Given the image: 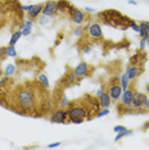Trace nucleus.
<instances>
[{"mask_svg": "<svg viewBox=\"0 0 149 150\" xmlns=\"http://www.w3.org/2000/svg\"><path fill=\"white\" fill-rule=\"evenodd\" d=\"M48 88L44 87L39 81L35 82H26L18 86L13 94L12 110L23 115L37 117L36 112H41L45 114V103H50V99L46 94Z\"/></svg>", "mask_w": 149, "mask_h": 150, "instance_id": "f257e3e1", "label": "nucleus"}, {"mask_svg": "<svg viewBox=\"0 0 149 150\" xmlns=\"http://www.w3.org/2000/svg\"><path fill=\"white\" fill-rule=\"evenodd\" d=\"M96 16L104 25L111 26V27H113V28H120V30L130 28L131 23L135 22L130 17L123 16L121 12L114 11V9H108V11L99 12Z\"/></svg>", "mask_w": 149, "mask_h": 150, "instance_id": "f03ea898", "label": "nucleus"}, {"mask_svg": "<svg viewBox=\"0 0 149 150\" xmlns=\"http://www.w3.org/2000/svg\"><path fill=\"white\" fill-rule=\"evenodd\" d=\"M67 113H68V121L71 123L80 125L85 119L89 121V109H87L85 95L81 99H77L74 101H70L68 107H67Z\"/></svg>", "mask_w": 149, "mask_h": 150, "instance_id": "7ed1b4c3", "label": "nucleus"}, {"mask_svg": "<svg viewBox=\"0 0 149 150\" xmlns=\"http://www.w3.org/2000/svg\"><path fill=\"white\" fill-rule=\"evenodd\" d=\"M50 122L52 123H68V113H67V108L59 107L58 109L52 113L50 115Z\"/></svg>", "mask_w": 149, "mask_h": 150, "instance_id": "20e7f679", "label": "nucleus"}, {"mask_svg": "<svg viewBox=\"0 0 149 150\" xmlns=\"http://www.w3.org/2000/svg\"><path fill=\"white\" fill-rule=\"evenodd\" d=\"M93 69H94V67H91L89 63L80 62L73 68V72L77 76V78H84V77H89L91 72H93Z\"/></svg>", "mask_w": 149, "mask_h": 150, "instance_id": "39448f33", "label": "nucleus"}, {"mask_svg": "<svg viewBox=\"0 0 149 150\" xmlns=\"http://www.w3.org/2000/svg\"><path fill=\"white\" fill-rule=\"evenodd\" d=\"M71 18V21H72L74 25H82L84 21L86 19V16H85V13H84L81 9L79 8H76V6H73V5H71V8H70V11H68V14H67Z\"/></svg>", "mask_w": 149, "mask_h": 150, "instance_id": "423d86ee", "label": "nucleus"}, {"mask_svg": "<svg viewBox=\"0 0 149 150\" xmlns=\"http://www.w3.org/2000/svg\"><path fill=\"white\" fill-rule=\"evenodd\" d=\"M77 81H80V78H77V76L74 74L73 69H72V71H68V72H67L62 78H60V81L58 82V85L62 87V90H63V88H67V87L73 86V85L76 83Z\"/></svg>", "mask_w": 149, "mask_h": 150, "instance_id": "0eeeda50", "label": "nucleus"}, {"mask_svg": "<svg viewBox=\"0 0 149 150\" xmlns=\"http://www.w3.org/2000/svg\"><path fill=\"white\" fill-rule=\"evenodd\" d=\"M145 100H147V95L135 90L133 103H131V107H133V109L135 110V113H138V110H144Z\"/></svg>", "mask_w": 149, "mask_h": 150, "instance_id": "6e6552de", "label": "nucleus"}, {"mask_svg": "<svg viewBox=\"0 0 149 150\" xmlns=\"http://www.w3.org/2000/svg\"><path fill=\"white\" fill-rule=\"evenodd\" d=\"M117 80H118L117 77H116V78H112V82H111V85H109V88H108V93H109L112 100H114V101L120 100L121 95H122V93H123L122 86H121L120 83L116 82Z\"/></svg>", "mask_w": 149, "mask_h": 150, "instance_id": "1a4fd4ad", "label": "nucleus"}, {"mask_svg": "<svg viewBox=\"0 0 149 150\" xmlns=\"http://www.w3.org/2000/svg\"><path fill=\"white\" fill-rule=\"evenodd\" d=\"M87 33H89V36L94 40L103 39V30H101L99 23H96V22H93L87 26Z\"/></svg>", "mask_w": 149, "mask_h": 150, "instance_id": "9d476101", "label": "nucleus"}, {"mask_svg": "<svg viewBox=\"0 0 149 150\" xmlns=\"http://www.w3.org/2000/svg\"><path fill=\"white\" fill-rule=\"evenodd\" d=\"M134 86H128V88H126V90H123L122 95H121V100L120 103L126 105V107H131V103H133V99H134Z\"/></svg>", "mask_w": 149, "mask_h": 150, "instance_id": "9b49d317", "label": "nucleus"}, {"mask_svg": "<svg viewBox=\"0 0 149 150\" xmlns=\"http://www.w3.org/2000/svg\"><path fill=\"white\" fill-rule=\"evenodd\" d=\"M143 72V66H138V64H128L126 68V73L127 77L130 78V81H134L135 78L139 77V74Z\"/></svg>", "mask_w": 149, "mask_h": 150, "instance_id": "f8f14e48", "label": "nucleus"}, {"mask_svg": "<svg viewBox=\"0 0 149 150\" xmlns=\"http://www.w3.org/2000/svg\"><path fill=\"white\" fill-rule=\"evenodd\" d=\"M43 8H44V4H31L30 9L27 11V18L32 19V21L37 19L40 14L43 13Z\"/></svg>", "mask_w": 149, "mask_h": 150, "instance_id": "ddd939ff", "label": "nucleus"}, {"mask_svg": "<svg viewBox=\"0 0 149 150\" xmlns=\"http://www.w3.org/2000/svg\"><path fill=\"white\" fill-rule=\"evenodd\" d=\"M55 12H57V1H54V0H48V1L44 4L43 14L48 16V17H53V16H55Z\"/></svg>", "mask_w": 149, "mask_h": 150, "instance_id": "4468645a", "label": "nucleus"}, {"mask_svg": "<svg viewBox=\"0 0 149 150\" xmlns=\"http://www.w3.org/2000/svg\"><path fill=\"white\" fill-rule=\"evenodd\" d=\"M71 3L68 0H58L57 1V12L55 14H68V11L71 8Z\"/></svg>", "mask_w": 149, "mask_h": 150, "instance_id": "2eb2a0df", "label": "nucleus"}, {"mask_svg": "<svg viewBox=\"0 0 149 150\" xmlns=\"http://www.w3.org/2000/svg\"><path fill=\"white\" fill-rule=\"evenodd\" d=\"M32 27H33V21L32 19H25L21 25V31H22V36H30L32 32Z\"/></svg>", "mask_w": 149, "mask_h": 150, "instance_id": "dca6fc26", "label": "nucleus"}, {"mask_svg": "<svg viewBox=\"0 0 149 150\" xmlns=\"http://www.w3.org/2000/svg\"><path fill=\"white\" fill-rule=\"evenodd\" d=\"M98 99H99V104L101 108H108L112 103V98L108 91H103V93L98 96Z\"/></svg>", "mask_w": 149, "mask_h": 150, "instance_id": "f3484780", "label": "nucleus"}, {"mask_svg": "<svg viewBox=\"0 0 149 150\" xmlns=\"http://www.w3.org/2000/svg\"><path fill=\"white\" fill-rule=\"evenodd\" d=\"M21 37H22V31H21V30L14 31V32H13V35H12V37H11V40H9V45H16Z\"/></svg>", "mask_w": 149, "mask_h": 150, "instance_id": "a211bd4d", "label": "nucleus"}, {"mask_svg": "<svg viewBox=\"0 0 149 150\" xmlns=\"http://www.w3.org/2000/svg\"><path fill=\"white\" fill-rule=\"evenodd\" d=\"M37 81H39V82L41 83L44 87L48 88V90L50 88V85H49L48 77H46V74H45V73H40V74H39V77H37Z\"/></svg>", "mask_w": 149, "mask_h": 150, "instance_id": "6ab92c4d", "label": "nucleus"}, {"mask_svg": "<svg viewBox=\"0 0 149 150\" xmlns=\"http://www.w3.org/2000/svg\"><path fill=\"white\" fill-rule=\"evenodd\" d=\"M130 135H133V131H131V129H125V131H121V132H118V134L116 135L114 141H120L121 139L126 137V136H130Z\"/></svg>", "mask_w": 149, "mask_h": 150, "instance_id": "aec40b11", "label": "nucleus"}, {"mask_svg": "<svg viewBox=\"0 0 149 150\" xmlns=\"http://www.w3.org/2000/svg\"><path fill=\"white\" fill-rule=\"evenodd\" d=\"M121 86H122L123 90H126V88H128V86H130V78L127 77L126 73H123L122 76H121Z\"/></svg>", "mask_w": 149, "mask_h": 150, "instance_id": "412c9836", "label": "nucleus"}, {"mask_svg": "<svg viewBox=\"0 0 149 150\" xmlns=\"http://www.w3.org/2000/svg\"><path fill=\"white\" fill-rule=\"evenodd\" d=\"M16 64H13V63H11V64H8V66L5 67V69H4V74L5 76H13L14 74V72H16Z\"/></svg>", "mask_w": 149, "mask_h": 150, "instance_id": "4be33fe9", "label": "nucleus"}, {"mask_svg": "<svg viewBox=\"0 0 149 150\" xmlns=\"http://www.w3.org/2000/svg\"><path fill=\"white\" fill-rule=\"evenodd\" d=\"M87 27V26H86ZM86 27H81V25H77V27L74 28V36H77V37H82V33L86 31Z\"/></svg>", "mask_w": 149, "mask_h": 150, "instance_id": "5701e85b", "label": "nucleus"}, {"mask_svg": "<svg viewBox=\"0 0 149 150\" xmlns=\"http://www.w3.org/2000/svg\"><path fill=\"white\" fill-rule=\"evenodd\" d=\"M6 53H8L9 58H16L17 57V50H16L14 45H8L6 46Z\"/></svg>", "mask_w": 149, "mask_h": 150, "instance_id": "b1692460", "label": "nucleus"}, {"mask_svg": "<svg viewBox=\"0 0 149 150\" xmlns=\"http://www.w3.org/2000/svg\"><path fill=\"white\" fill-rule=\"evenodd\" d=\"M50 22H52V17H48V16H44V14H43V16L39 18V23H40L41 26H46V25H49Z\"/></svg>", "mask_w": 149, "mask_h": 150, "instance_id": "393cba45", "label": "nucleus"}, {"mask_svg": "<svg viewBox=\"0 0 149 150\" xmlns=\"http://www.w3.org/2000/svg\"><path fill=\"white\" fill-rule=\"evenodd\" d=\"M111 113V110L108 108H101L99 112L96 113V115H95V118H101V117H104V115H108Z\"/></svg>", "mask_w": 149, "mask_h": 150, "instance_id": "a878e982", "label": "nucleus"}, {"mask_svg": "<svg viewBox=\"0 0 149 150\" xmlns=\"http://www.w3.org/2000/svg\"><path fill=\"white\" fill-rule=\"evenodd\" d=\"M68 104H70L68 98H67V96H62V98H60V103H59L60 107H62V108H67V107H68Z\"/></svg>", "mask_w": 149, "mask_h": 150, "instance_id": "bb28decb", "label": "nucleus"}, {"mask_svg": "<svg viewBox=\"0 0 149 150\" xmlns=\"http://www.w3.org/2000/svg\"><path fill=\"white\" fill-rule=\"evenodd\" d=\"M6 58H8L6 47H0V60H5Z\"/></svg>", "mask_w": 149, "mask_h": 150, "instance_id": "cd10ccee", "label": "nucleus"}, {"mask_svg": "<svg viewBox=\"0 0 149 150\" xmlns=\"http://www.w3.org/2000/svg\"><path fill=\"white\" fill-rule=\"evenodd\" d=\"M130 28H131V30H134V31H135V32H138V33H139V31H140V26H139V23H136V22H133V23H131Z\"/></svg>", "mask_w": 149, "mask_h": 150, "instance_id": "c85d7f7f", "label": "nucleus"}, {"mask_svg": "<svg viewBox=\"0 0 149 150\" xmlns=\"http://www.w3.org/2000/svg\"><path fill=\"white\" fill-rule=\"evenodd\" d=\"M125 129H127V128L125 127V126H120V125L114 126V127H113V131L116 132V134H118V132H121V131H125Z\"/></svg>", "mask_w": 149, "mask_h": 150, "instance_id": "c756f323", "label": "nucleus"}, {"mask_svg": "<svg viewBox=\"0 0 149 150\" xmlns=\"http://www.w3.org/2000/svg\"><path fill=\"white\" fill-rule=\"evenodd\" d=\"M60 144H62V142H60V141H57V142H53V144H49V145H48V148H49V149L58 148V146H60Z\"/></svg>", "mask_w": 149, "mask_h": 150, "instance_id": "7c9ffc66", "label": "nucleus"}, {"mask_svg": "<svg viewBox=\"0 0 149 150\" xmlns=\"http://www.w3.org/2000/svg\"><path fill=\"white\" fill-rule=\"evenodd\" d=\"M139 46H140V50H144L147 44H145V40L144 39H140V42H139Z\"/></svg>", "mask_w": 149, "mask_h": 150, "instance_id": "2f4dec72", "label": "nucleus"}, {"mask_svg": "<svg viewBox=\"0 0 149 150\" xmlns=\"http://www.w3.org/2000/svg\"><path fill=\"white\" fill-rule=\"evenodd\" d=\"M91 52V47L90 46H85L84 47V54H89Z\"/></svg>", "mask_w": 149, "mask_h": 150, "instance_id": "473e14b6", "label": "nucleus"}, {"mask_svg": "<svg viewBox=\"0 0 149 150\" xmlns=\"http://www.w3.org/2000/svg\"><path fill=\"white\" fill-rule=\"evenodd\" d=\"M144 109L147 110V109H149V98H147V100H145V104H144Z\"/></svg>", "mask_w": 149, "mask_h": 150, "instance_id": "72a5a7b5", "label": "nucleus"}, {"mask_svg": "<svg viewBox=\"0 0 149 150\" xmlns=\"http://www.w3.org/2000/svg\"><path fill=\"white\" fill-rule=\"evenodd\" d=\"M128 4L130 5H138V3L135 1V0H128Z\"/></svg>", "mask_w": 149, "mask_h": 150, "instance_id": "f704fd0d", "label": "nucleus"}, {"mask_svg": "<svg viewBox=\"0 0 149 150\" xmlns=\"http://www.w3.org/2000/svg\"><path fill=\"white\" fill-rule=\"evenodd\" d=\"M85 12H89V13H94L95 11H94V9H91V8H85Z\"/></svg>", "mask_w": 149, "mask_h": 150, "instance_id": "c9c22d12", "label": "nucleus"}, {"mask_svg": "<svg viewBox=\"0 0 149 150\" xmlns=\"http://www.w3.org/2000/svg\"><path fill=\"white\" fill-rule=\"evenodd\" d=\"M144 40H145V44H147V45L149 46V36L147 37V39H144Z\"/></svg>", "mask_w": 149, "mask_h": 150, "instance_id": "e433bc0d", "label": "nucleus"}, {"mask_svg": "<svg viewBox=\"0 0 149 150\" xmlns=\"http://www.w3.org/2000/svg\"><path fill=\"white\" fill-rule=\"evenodd\" d=\"M147 91L149 93V83H147Z\"/></svg>", "mask_w": 149, "mask_h": 150, "instance_id": "4c0bfd02", "label": "nucleus"}]
</instances>
